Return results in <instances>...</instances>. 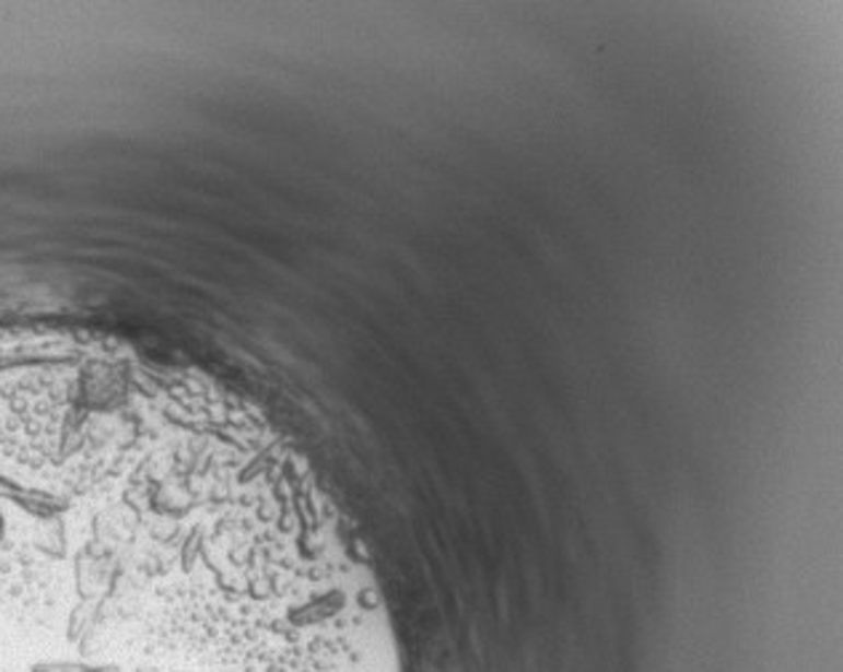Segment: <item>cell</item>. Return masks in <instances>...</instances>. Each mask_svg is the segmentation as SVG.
I'll return each mask as SVG.
<instances>
[{"label": "cell", "instance_id": "obj_1", "mask_svg": "<svg viewBox=\"0 0 843 672\" xmlns=\"http://www.w3.org/2000/svg\"><path fill=\"white\" fill-rule=\"evenodd\" d=\"M33 672H118V668H91V664H67V662H51V664H35Z\"/></svg>", "mask_w": 843, "mask_h": 672}, {"label": "cell", "instance_id": "obj_2", "mask_svg": "<svg viewBox=\"0 0 843 672\" xmlns=\"http://www.w3.org/2000/svg\"><path fill=\"white\" fill-rule=\"evenodd\" d=\"M139 672H161V670H139Z\"/></svg>", "mask_w": 843, "mask_h": 672}]
</instances>
